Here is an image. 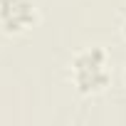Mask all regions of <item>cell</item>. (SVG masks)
<instances>
[{
    "label": "cell",
    "instance_id": "obj_3",
    "mask_svg": "<svg viewBox=\"0 0 126 126\" xmlns=\"http://www.w3.org/2000/svg\"><path fill=\"white\" fill-rule=\"evenodd\" d=\"M121 35H124V40H126V20H124V25H121Z\"/></svg>",
    "mask_w": 126,
    "mask_h": 126
},
{
    "label": "cell",
    "instance_id": "obj_1",
    "mask_svg": "<svg viewBox=\"0 0 126 126\" xmlns=\"http://www.w3.org/2000/svg\"><path fill=\"white\" fill-rule=\"evenodd\" d=\"M72 84L82 96L99 94L109 87L111 82V69H109V54L104 47L94 45L74 54L72 59Z\"/></svg>",
    "mask_w": 126,
    "mask_h": 126
},
{
    "label": "cell",
    "instance_id": "obj_4",
    "mask_svg": "<svg viewBox=\"0 0 126 126\" xmlns=\"http://www.w3.org/2000/svg\"><path fill=\"white\" fill-rule=\"evenodd\" d=\"M124 79H126V72H124Z\"/></svg>",
    "mask_w": 126,
    "mask_h": 126
},
{
    "label": "cell",
    "instance_id": "obj_2",
    "mask_svg": "<svg viewBox=\"0 0 126 126\" xmlns=\"http://www.w3.org/2000/svg\"><path fill=\"white\" fill-rule=\"evenodd\" d=\"M40 20L35 0H0V27L8 35H20Z\"/></svg>",
    "mask_w": 126,
    "mask_h": 126
}]
</instances>
